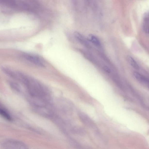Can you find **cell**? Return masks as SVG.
Segmentation results:
<instances>
[{
  "instance_id": "obj_4",
  "label": "cell",
  "mask_w": 149,
  "mask_h": 149,
  "mask_svg": "<svg viewBox=\"0 0 149 149\" xmlns=\"http://www.w3.org/2000/svg\"><path fill=\"white\" fill-rule=\"evenodd\" d=\"M91 43L98 48L100 49L102 48L101 43L98 38L92 34H90L89 36L87 39Z\"/></svg>"
},
{
  "instance_id": "obj_8",
  "label": "cell",
  "mask_w": 149,
  "mask_h": 149,
  "mask_svg": "<svg viewBox=\"0 0 149 149\" xmlns=\"http://www.w3.org/2000/svg\"><path fill=\"white\" fill-rule=\"evenodd\" d=\"M9 83L10 85L12 88L13 90L15 91H16L17 92H20L21 91L20 87L18 85V84H16V83H14L12 82H10Z\"/></svg>"
},
{
  "instance_id": "obj_5",
  "label": "cell",
  "mask_w": 149,
  "mask_h": 149,
  "mask_svg": "<svg viewBox=\"0 0 149 149\" xmlns=\"http://www.w3.org/2000/svg\"><path fill=\"white\" fill-rule=\"evenodd\" d=\"M133 75L136 79L140 82L148 84L149 83V79L139 73L135 72Z\"/></svg>"
},
{
  "instance_id": "obj_6",
  "label": "cell",
  "mask_w": 149,
  "mask_h": 149,
  "mask_svg": "<svg viewBox=\"0 0 149 149\" xmlns=\"http://www.w3.org/2000/svg\"><path fill=\"white\" fill-rule=\"evenodd\" d=\"M0 114L1 116L4 119L8 121H11L12 120L11 117L8 112L3 108H0Z\"/></svg>"
},
{
  "instance_id": "obj_1",
  "label": "cell",
  "mask_w": 149,
  "mask_h": 149,
  "mask_svg": "<svg viewBox=\"0 0 149 149\" xmlns=\"http://www.w3.org/2000/svg\"><path fill=\"white\" fill-rule=\"evenodd\" d=\"M23 84L27 89L29 94L32 99L46 105L51 99L50 91L42 83L32 77L25 75Z\"/></svg>"
},
{
  "instance_id": "obj_7",
  "label": "cell",
  "mask_w": 149,
  "mask_h": 149,
  "mask_svg": "<svg viewBox=\"0 0 149 149\" xmlns=\"http://www.w3.org/2000/svg\"><path fill=\"white\" fill-rule=\"evenodd\" d=\"M127 61L130 65L136 69H138L139 66L137 63L132 58L130 57H128L127 58Z\"/></svg>"
},
{
  "instance_id": "obj_3",
  "label": "cell",
  "mask_w": 149,
  "mask_h": 149,
  "mask_svg": "<svg viewBox=\"0 0 149 149\" xmlns=\"http://www.w3.org/2000/svg\"><path fill=\"white\" fill-rule=\"evenodd\" d=\"M74 37L81 44L84 45L86 47L89 49H91L92 48L91 46V43L89 41L88 39H86L84 36L83 35L77 32H75L74 34Z\"/></svg>"
},
{
  "instance_id": "obj_2",
  "label": "cell",
  "mask_w": 149,
  "mask_h": 149,
  "mask_svg": "<svg viewBox=\"0 0 149 149\" xmlns=\"http://www.w3.org/2000/svg\"><path fill=\"white\" fill-rule=\"evenodd\" d=\"M23 57L27 60L37 66L44 67L46 66V64L43 60L37 55L25 53L23 54Z\"/></svg>"
}]
</instances>
